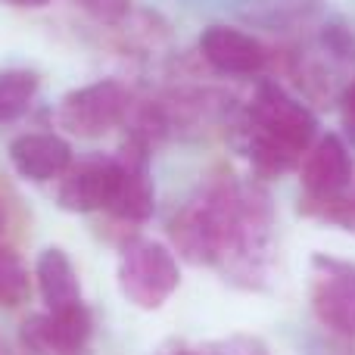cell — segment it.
<instances>
[{
    "instance_id": "9c48e42d",
    "label": "cell",
    "mask_w": 355,
    "mask_h": 355,
    "mask_svg": "<svg viewBox=\"0 0 355 355\" xmlns=\"http://www.w3.org/2000/svg\"><path fill=\"white\" fill-rule=\"evenodd\" d=\"M10 159L16 172L28 181H53L62 178L72 166V147L60 135L35 131L10 144Z\"/></svg>"
},
{
    "instance_id": "ba28073f",
    "label": "cell",
    "mask_w": 355,
    "mask_h": 355,
    "mask_svg": "<svg viewBox=\"0 0 355 355\" xmlns=\"http://www.w3.org/2000/svg\"><path fill=\"white\" fill-rule=\"evenodd\" d=\"M349 178H352L349 147H346L337 135L321 137V141L312 147V153H309L306 168H302V184H306L309 196L318 202L337 200V196L346 190Z\"/></svg>"
},
{
    "instance_id": "d6986e66",
    "label": "cell",
    "mask_w": 355,
    "mask_h": 355,
    "mask_svg": "<svg viewBox=\"0 0 355 355\" xmlns=\"http://www.w3.org/2000/svg\"><path fill=\"white\" fill-rule=\"evenodd\" d=\"M3 225H6V209H3V202H0V234H3Z\"/></svg>"
},
{
    "instance_id": "6da1fadb",
    "label": "cell",
    "mask_w": 355,
    "mask_h": 355,
    "mask_svg": "<svg viewBox=\"0 0 355 355\" xmlns=\"http://www.w3.org/2000/svg\"><path fill=\"white\" fill-rule=\"evenodd\" d=\"M318 122L284 87L262 85L252 103L250 156L265 175H281L293 168L315 141Z\"/></svg>"
},
{
    "instance_id": "8fae6325",
    "label": "cell",
    "mask_w": 355,
    "mask_h": 355,
    "mask_svg": "<svg viewBox=\"0 0 355 355\" xmlns=\"http://www.w3.org/2000/svg\"><path fill=\"white\" fill-rule=\"evenodd\" d=\"M172 240L184 259L190 262H215V231L206 202L187 206L172 221Z\"/></svg>"
},
{
    "instance_id": "30bf717a",
    "label": "cell",
    "mask_w": 355,
    "mask_h": 355,
    "mask_svg": "<svg viewBox=\"0 0 355 355\" xmlns=\"http://www.w3.org/2000/svg\"><path fill=\"white\" fill-rule=\"evenodd\" d=\"M35 277H37V290H41L47 312H60V309H72L81 302V287H78V275L75 265L60 246H50L37 256L35 265Z\"/></svg>"
},
{
    "instance_id": "5bb4252c",
    "label": "cell",
    "mask_w": 355,
    "mask_h": 355,
    "mask_svg": "<svg viewBox=\"0 0 355 355\" xmlns=\"http://www.w3.org/2000/svg\"><path fill=\"white\" fill-rule=\"evenodd\" d=\"M31 290V277H28V265L22 262L12 246L0 243V309H16L28 300Z\"/></svg>"
},
{
    "instance_id": "e0dca14e",
    "label": "cell",
    "mask_w": 355,
    "mask_h": 355,
    "mask_svg": "<svg viewBox=\"0 0 355 355\" xmlns=\"http://www.w3.org/2000/svg\"><path fill=\"white\" fill-rule=\"evenodd\" d=\"M340 116H343L346 137L355 144V78H352V85H346L343 97H340Z\"/></svg>"
},
{
    "instance_id": "7a4b0ae2",
    "label": "cell",
    "mask_w": 355,
    "mask_h": 355,
    "mask_svg": "<svg viewBox=\"0 0 355 355\" xmlns=\"http://www.w3.org/2000/svg\"><path fill=\"white\" fill-rule=\"evenodd\" d=\"M178 284H181V271H178V259L168 246L141 237L122 246L119 287H122L125 300L135 302L137 309H147V312L159 309L178 290Z\"/></svg>"
},
{
    "instance_id": "3957f363",
    "label": "cell",
    "mask_w": 355,
    "mask_h": 355,
    "mask_svg": "<svg viewBox=\"0 0 355 355\" xmlns=\"http://www.w3.org/2000/svg\"><path fill=\"white\" fill-rule=\"evenodd\" d=\"M131 112V94L119 81H97L62 97L56 119L66 131L78 137H100L122 125Z\"/></svg>"
},
{
    "instance_id": "ffe728a7",
    "label": "cell",
    "mask_w": 355,
    "mask_h": 355,
    "mask_svg": "<svg viewBox=\"0 0 355 355\" xmlns=\"http://www.w3.org/2000/svg\"><path fill=\"white\" fill-rule=\"evenodd\" d=\"M0 355H12V352H10V346H6V340H3V337H0Z\"/></svg>"
},
{
    "instance_id": "44dd1931",
    "label": "cell",
    "mask_w": 355,
    "mask_h": 355,
    "mask_svg": "<svg viewBox=\"0 0 355 355\" xmlns=\"http://www.w3.org/2000/svg\"><path fill=\"white\" fill-rule=\"evenodd\" d=\"M175 355H196V352H175Z\"/></svg>"
},
{
    "instance_id": "5b68a950",
    "label": "cell",
    "mask_w": 355,
    "mask_h": 355,
    "mask_svg": "<svg viewBox=\"0 0 355 355\" xmlns=\"http://www.w3.org/2000/svg\"><path fill=\"white\" fill-rule=\"evenodd\" d=\"M119 166V193L110 212L122 221H147L153 215V184H150V144L137 135H128Z\"/></svg>"
},
{
    "instance_id": "7c38bea8",
    "label": "cell",
    "mask_w": 355,
    "mask_h": 355,
    "mask_svg": "<svg viewBox=\"0 0 355 355\" xmlns=\"http://www.w3.org/2000/svg\"><path fill=\"white\" fill-rule=\"evenodd\" d=\"M19 343H22L25 355H91L87 343H78L60 331L50 312L25 318L22 331H19Z\"/></svg>"
},
{
    "instance_id": "2e32d148",
    "label": "cell",
    "mask_w": 355,
    "mask_h": 355,
    "mask_svg": "<svg viewBox=\"0 0 355 355\" xmlns=\"http://www.w3.org/2000/svg\"><path fill=\"white\" fill-rule=\"evenodd\" d=\"M100 22H122L131 10V0H72Z\"/></svg>"
},
{
    "instance_id": "9a60e30c",
    "label": "cell",
    "mask_w": 355,
    "mask_h": 355,
    "mask_svg": "<svg viewBox=\"0 0 355 355\" xmlns=\"http://www.w3.org/2000/svg\"><path fill=\"white\" fill-rule=\"evenodd\" d=\"M321 44L327 47V53H334L343 62H355V28L343 22H331L321 31Z\"/></svg>"
},
{
    "instance_id": "4fadbf2b",
    "label": "cell",
    "mask_w": 355,
    "mask_h": 355,
    "mask_svg": "<svg viewBox=\"0 0 355 355\" xmlns=\"http://www.w3.org/2000/svg\"><path fill=\"white\" fill-rule=\"evenodd\" d=\"M37 94V75L28 69L0 72V122H12L31 106Z\"/></svg>"
},
{
    "instance_id": "8992f818",
    "label": "cell",
    "mask_w": 355,
    "mask_h": 355,
    "mask_svg": "<svg viewBox=\"0 0 355 355\" xmlns=\"http://www.w3.org/2000/svg\"><path fill=\"white\" fill-rule=\"evenodd\" d=\"M119 193V166L116 159L94 156L78 166H69L60 184V206L66 212H100L112 209Z\"/></svg>"
},
{
    "instance_id": "52a82bcc",
    "label": "cell",
    "mask_w": 355,
    "mask_h": 355,
    "mask_svg": "<svg viewBox=\"0 0 355 355\" xmlns=\"http://www.w3.org/2000/svg\"><path fill=\"white\" fill-rule=\"evenodd\" d=\"M200 53L209 66L225 75H256L268 62L262 41L240 28H227V25H212L202 31Z\"/></svg>"
},
{
    "instance_id": "ac0fdd59",
    "label": "cell",
    "mask_w": 355,
    "mask_h": 355,
    "mask_svg": "<svg viewBox=\"0 0 355 355\" xmlns=\"http://www.w3.org/2000/svg\"><path fill=\"white\" fill-rule=\"evenodd\" d=\"M0 3H10V6H22V10H41V6H47L50 0H0Z\"/></svg>"
},
{
    "instance_id": "277c9868",
    "label": "cell",
    "mask_w": 355,
    "mask_h": 355,
    "mask_svg": "<svg viewBox=\"0 0 355 355\" xmlns=\"http://www.w3.org/2000/svg\"><path fill=\"white\" fill-rule=\"evenodd\" d=\"M315 268H318L312 290L315 315L331 331L355 337V265L315 256Z\"/></svg>"
}]
</instances>
